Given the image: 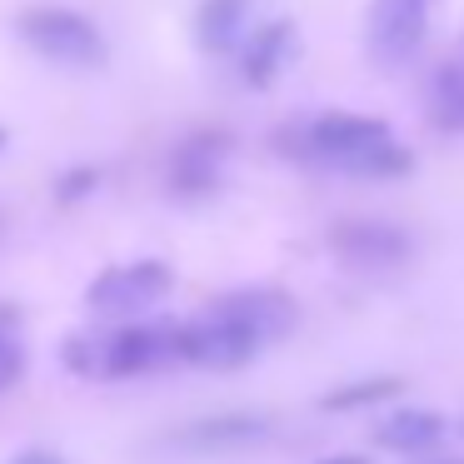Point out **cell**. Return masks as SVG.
Listing matches in <instances>:
<instances>
[{
	"label": "cell",
	"instance_id": "1",
	"mask_svg": "<svg viewBox=\"0 0 464 464\" xmlns=\"http://www.w3.org/2000/svg\"><path fill=\"white\" fill-rule=\"evenodd\" d=\"M300 150L324 160L330 170L354 175V180H394V175H410L414 165V155L390 135V125L350 111H330L320 121H310Z\"/></svg>",
	"mask_w": 464,
	"mask_h": 464
},
{
	"label": "cell",
	"instance_id": "2",
	"mask_svg": "<svg viewBox=\"0 0 464 464\" xmlns=\"http://www.w3.org/2000/svg\"><path fill=\"white\" fill-rule=\"evenodd\" d=\"M175 344H180V360L205 364V370H240V364H250L265 350V340L225 300L210 304L195 324L175 330Z\"/></svg>",
	"mask_w": 464,
	"mask_h": 464
},
{
	"label": "cell",
	"instance_id": "3",
	"mask_svg": "<svg viewBox=\"0 0 464 464\" xmlns=\"http://www.w3.org/2000/svg\"><path fill=\"white\" fill-rule=\"evenodd\" d=\"M21 35L55 65H101L105 61L101 31L75 11H31L21 21Z\"/></svg>",
	"mask_w": 464,
	"mask_h": 464
},
{
	"label": "cell",
	"instance_id": "4",
	"mask_svg": "<svg viewBox=\"0 0 464 464\" xmlns=\"http://www.w3.org/2000/svg\"><path fill=\"white\" fill-rule=\"evenodd\" d=\"M430 35V0H374L364 15V45L374 61L400 65Z\"/></svg>",
	"mask_w": 464,
	"mask_h": 464
},
{
	"label": "cell",
	"instance_id": "5",
	"mask_svg": "<svg viewBox=\"0 0 464 464\" xmlns=\"http://www.w3.org/2000/svg\"><path fill=\"white\" fill-rule=\"evenodd\" d=\"M170 295V270L160 260H135V265H115L91 285V304L101 314H135L150 310Z\"/></svg>",
	"mask_w": 464,
	"mask_h": 464
},
{
	"label": "cell",
	"instance_id": "6",
	"mask_svg": "<svg viewBox=\"0 0 464 464\" xmlns=\"http://www.w3.org/2000/svg\"><path fill=\"white\" fill-rule=\"evenodd\" d=\"M330 250L354 270H390L410 255V235L390 220H340L330 230Z\"/></svg>",
	"mask_w": 464,
	"mask_h": 464
},
{
	"label": "cell",
	"instance_id": "7",
	"mask_svg": "<svg viewBox=\"0 0 464 464\" xmlns=\"http://www.w3.org/2000/svg\"><path fill=\"white\" fill-rule=\"evenodd\" d=\"M165 360H180V344H175V330H150V324H135V330H121L105 340V364L101 374H145Z\"/></svg>",
	"mask_w": 464,
	"mask_h": 464
},
{
	"label": "cell",
	"instance_id": "8",
	"mask_svg": "<svg viewBox=\"0 0 464 464\" xmlns=\"http://www.w3.org/2000/svg\"><path fill=\"white\" fill-rule=\"evenodd\" d=\"M270 434V424L255 420V414H215V420H195L190 430L175 434L180 450L195 454H220V450H245V444H260Z\"/></svg>",
	"mask_w": 464,
	"mask_h": 464
},
{
	"label": "cell",
	"instance_id": "9",
	"mask_svg": "<svg viewBox=\"0 0 464 464\" xmlns=\"http://www.w3.org/2000/svg\"><path fill=\"white\" fill-rule=\"evenodd\" d=\"M290 51H295V25L290 21H270V25H260V31H250V41H245V51H240L245 85L265 91V85L285 71Z\"/></svg>",
	"mask_w": 464,
	"mask_h": 464
},
{
	"label": "cell",
	"instance_id": "10",
	"mask_svg": "<svg viewBox=\"0 0 464 464\" xmlns=\"http://www.w3.org/2000/svg\"><path fill=\"white\" fill-rule=\"evenodd\" d=\"M444 440V420L434 410H394L374 424V444L394 454H424Z\"/></svg>",
	"mask_w": 464,
	"mask_h": 464
},
{
	"label": "cell",
	"instance_id": "11",
	"mask_svg": "<svg viewBox=\"0 0 464 464\" xmlns=\"http://www.w3.org/2000/svg\"><path fill=\"white\" fill-rule=\"evenodd\" d=\"M195 35H200L205 51L225 55L250 35V0H205L200 21H195Z\"/></svg>",
	"mask_w": 464,
	"mask_h": 464
},
{
	"label": "cell",
	"instance_id": "12",
	"mask_svg": "<svg viewBox=\"0 0 464 464\" xmlns=\"http://www.w3.org/2000/svg\"><path fill=\"white\" fill-rule=\"evenodd\" d=\"M225 304H230V310L240 314V320L250 324L265 344L280 340V334L295 324L290 300H285V295H275V290H240V295H225Z\"/></svg>",
	"mask_w": 464,
	"mask_h": 464
},
{
	"label": "cell",
	"instance_id": "13",
	"mask_svg": "<svg viewBox=\"0 0 464 464\" xmlns=\"http://www.w3.org/2000/svg\"><path fill=\"white\" fill-rule=\"evenodd\" d=\"M430 115L444 135H464V61H444L430 81Z\"/></svg>",
	"mask_w": 464,
	"mask_h": 464
},
{
	"label": "cell",
	"instance_id": "14",
	"mask_svg": "<svg viewBox=\"0 0 464 464\" xmlns=\"http://www.w3.org/2000/svg\"><path fill=\"white\" fill-rule=\"evenodd\" d=\"M225 160V140H190L175 155V190H215Z\"/></svg>",
	"mask_w": 464,
	"mask_h": 464
},
{
	"label": "cell",
	"instance_id": "15",
	"mask_svg": "<svg viewBox=\"0 0 464 464\" xmlns=\"http://www.w3.org/2000/svg\"><path fill=\"white\" fill-rule=\"evenodd\" d=\"M390 394H400V380L394 374H374V380H354V384H340V390H330L320 400V410H370V404L390 400Z\"/></svg>",
	"mask_w": 464,
	"mask_h": 464
},
{
	"label": "cell",
	"instance_id": "16",
	"mask_svg": "<svg viewBox=\"0 0 464 464\" xmlns=\"http://www.w3.org/2000/svg\"><path fill=\"white\" fill-rule=\"evenodd\" d=\"M15 374H21V344L0 334V390H11Z\"/></svg>",
	"mask_w": 464,
	"mask_h": 464
},
{
	"label": "cell",
	"instance_id": "17",
	"mask_svg": "<svg viewBox=\"0 0 464 464\" xmlns=\"http://www.w3.org/2000/svg\"><path fill=\"white\" fill-rule=\"evenodd\" d=\"M11 464H61V454H51V450H25V454H15Z\"/></svg>",
	"mask_w": 464,
	"mask_h": 464
},
{
	"label": "cell",
	"instance_id": "18",
	"mask_svg": "<svg viewBox=\"0 0 464 464\" xmlns=\"http://www.w3.org/2000/svg\"><path fill=\"white\" fill-rule=\"evenodd\" d=\"M320 464H370V459H360V454H330V459H320Z\"/></svg>",
	"mask_w": 464,
	"mask_h": 464
},
{
	"label": "cell",
	"instance_id": "19",
	"mask_svg": "<svg viewBox=\"0 0 464 464\" xmlns=\"http://www.w3.org/2000/svg\"><path fill=\"white\" fill-rule=\"evenodd\" d=\"M434 464H459V459H434Z\"/></svg>",
	"mask_w": 464,
	"mask_h": 464
}]
</instances>
